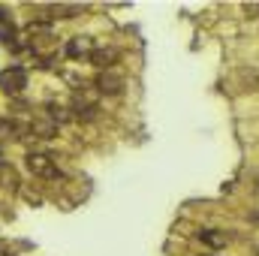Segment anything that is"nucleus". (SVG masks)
<instances>
[{
  "label": "nucleus",
  "instance_id": "1",
  "mask_svg": "<svg viewBox=\"0 0 259 256\" xmlns=\"http://www.w3.org/2000/svg\"><path fill=\"white\" fill-rule=\"evenodd\" d=\"M24 166H27L30 175H36V178H42V181H58V178H61V169H58L55 157H49V154H42V151H27V154H24Z\"/></svg>",
  "mask_w": 259,
  "mask_h": 256
},
{
  "label": "nucleus",
  "instance_id": "2",
  "mask_svg": "<svg viewBox=\"0 0 259 256\" xmlns=\"http://www.w3.org/2000/svg\"><path fill=\"white\" fill-rule=\"evenodd\" d=\"M94 88H97L100 94H106V97H121L124 88H127V78H124L121 72L109 69V72H100V75L94 78Z\"/></svg>",
  "mask_w": 259,
  "mask_h": 256
},
{
  "label": "nucleus",
  "instance_id": "3",
  "mask_svg": "<svg viewBox=\"0 0 259 256\" xmlns=\"http://www.w3.org/2000/svg\"><path fill=\"white\" fill-rule=\"evenodd\" d=\"M118 61H121V52H118V49H91V52H88V64L97 66L100 72L115 69Z\"/></svg>",
  "mask_w": 259,
  "mask_h": 256
},
{
  "label": "nucleus",
  "instance_id": "4",
  "mask_svg": "<svg viewBox=\"0 0 259 256\" xmlns=\"http://www.w3.org/2000/svg\"><path fill=\"white\" fill-rule=\"evenodd\" d=\"M3 91L9 94V97H18L24 88H27V72L21 69V66H9L6 72H3Z\"/></svg>",
  "mask_w": 259,
  "mask_h": 256
},
{
  "label": "nucleus",
  "instance_id": "5",
  "mask_svg": "<svg viewBox=\"0 0 259 256\" xmlns=\"http://www.w3.org/2000/svg\"><path fill=\"white\" fill-rule=\"evenodd\" d=\"M69 118L72 121H97L100 118V109H97V103H91V100H81V97H75L72 103H69Z\"/></svg>",
  "mask_w": 259,
  "mask_h": 256
},
{
  "label": "nucleus",
  "instance_id": "6",
  "mask_svg": "<svg viewBox=\"0 0 259 256\" xmlns=\"http://www.w3.org/2000/svg\"><path fill=\"white\" fill-rule=\"evenodd\" d=\"M196 238L205 244V247H211V250H223L226 244H229V235H226V229H199L196 232Z\"/></svg>",
  "mask_w": 259,
  "mask_h": 256
},
{
  "label": "nucleus",
  "instance_id": "7",
  "mask_svg": "<svg viewBox=\"0 0 259 256\" xmlns=\"http://www.w3.org/2000/svg\"><path fill=\"white\" fill-rule=\"evenodd\" d=\"M18 187H21V178H18L15 166H12V163H6V160H0V190L15 193Z\"/></svg>",
  "mask_w": 259,
  "mask_h": 256
},
{
  "label": "nucleus",
  "instance_id": "8",
  "mask_svg": "<svg viewBox=\"0 0 259 256\" xmlns=\"http://www.w3.org/2000/svg\"><path fill=\"white\" fill-rule=\"evenodd\" d=\"M30 133H33L36 139H42V142H52V139H58L61 127H58V124H52V121L46 118V121H33V124H30Z\"/></svg>",
  "mask_w": 259,
  "mask_h": 256
},
{
  "label": "nucleus",
  "instance_id": "9",
  "mask_svg": "<svg viewBox=\"0 0 259 256\" xmlns=\"http://www.w3.org/2000/svg\"><path fill=\"white\" fill-rule=\"evenodd\" d=\"M46 118L52 121V124H64V121H69V109L66 106H61V103H46Z\"/></svg>",
  "mask_w": 259,
  "mask_h": 256
},
{
  "label": "nucleus",
  "instance_id": "10",
  "mask_svg": "<svg viewBox=\"0 0 259 256\" xmlns=\"http://www.w3.org/2000/svg\"><path fill=\"white\" fill-rule=\"evenodd\" d=\"M84 46H88V42H81V36H72V39L66 42V49H64V52H66V55H69V58H78Z\"/></svg>",
  "mask_w": 259,
  "mask_h": 256
},
{
  "label": "nucleus",
  "instance_id": "11",
  "mask_svg": "<svg viewBox=\"0 0 259 256\" xmlns=\"http://www.w3.org/2000/svg\"><path fill=\"white\" fill-rule=\"evenodd\" d=\"M0 42H3V46H15V30H12V24H9V27L0 24Z\"/></svg>",
  "mask_w": 259,
  "mask_h": 256
},
{
  "label": "nucleus",
  "instance_id": "12",
  "mask_svg": "<svg viewBox=\"0 0 259 256\" xmlns=\"http://www.w3.org/2000/svg\"><path fill=\"white\" fill-rule=\"evenodd\" d=\"M6 18H9V15H6V9L0 6V21H6Z\"/></svg>",
  "mask_w": 259,
  "mask_h": 256
},
{
  "label": "nucleus",
  "instance_id": "13",
  "mask_svg": "<svg viewBox=\"0 0 259 256\" xmlns=\"http://www.w3.org/2000/svg\"><path fill=\"white\" fill-rule=\"evenodd\" d=\"M199 256H214V253H199Z\"/></svg>",
  "mask_w": 259,
  "mask_h": 256
},
{
  "label": "nucleus",
  "instance_id": "14",
  "mask_svg": "<svg viewBox=\"0 0 259 256\" xmlns=\"http://www.w3.org/2000/svg\"><path fill=\"white\" fill-rule=\"evenodd\" d=\"M256 253H259V247H256Z\"/></svg>",
  "mask_w": 259,
  "mask_h": 256
}]
</instances>
